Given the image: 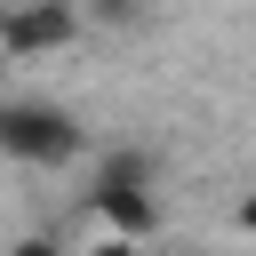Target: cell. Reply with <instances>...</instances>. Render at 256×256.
I'll use <instances>...</instances> for the list:
<instances>
[{
	"mask_svg": "<svg viewBox=\"0 0 256 256\" xmlns=\"http://www.w3.org/2000/svg\"><path fill=\"white\" fill-rule=\"evenodd\" d=\"M88 208L112 224V240H152L160 232V200H152V152H104L96 160V184H88Z\"/></svg>",
	"mask_w": 256,
	"mask_h": 256,
	"instance_id": "cell-1",
	"label": "cell"
},
{
	"mask_svg": "<svg viewBox=\"0 0 256 256\" xmlns=\"http://www.w3.org/2000/svg\"><path fill=\"white\" fill-rule=\"evenodd\" d=\"M80 144H88V128L64 112V104H0V152L8 160H24V168H64V160H80Z\"/></svg>",
	"mask_w": 256,
	"mask_h": 256,
	"instance_id": "cell-2",
	"label": "cell"
},
{
	"mask_svg": "<svg viewBox=\"0 0 256 256\" xmlns=\"http://www.w3.org/2000/svg\"><path fill=\"white\" fill-rule=\"evenodd\" d=\"M80 24H88L80 0H16V8H0V48H8V56H48V48H64Z\"/></svg>",
	"mask_w": 256,
	"mask_h": 256,
	"instance_id": "cell-3",
	"label": "cell"
},
{
	"mask_svg": "<svg viewBox=\"0 0 256 256\" xmlns=\"http://www.w3.org/2000/svg\"><path fill=\"white\" fill-rule=\"evenodd\" d=\"M80 16H96V24H144V0H80Z\"/></svg>",
	"mask_w": 256,
	"mask_h": 256,
	"instance_id": "cell-4",
	"label": "cell"
},
{
	"mask_svg": "<svg viewBox=\"0 0 256 256\" xmlns=\"http://www.w3.org/2000/svg\"><path fill=\"white\" fill-rule=\"evenodd\" d=\"M8 256H64V248H56V240H48V232H32V240H16V248H8Z\"/></svg>",
	"mask_w": 256,
	"mask_h": 256,
	"instance_id": "cell-5",
	"label": "cell"
},
{
	"mask_svg": "<svg viewBox=\"0 0 256 256\" xmlns=\"http://www.w3.org/2000/svg\"><path fill=\"white\" fill-rule=\"evenodd\" d=\"M80 256H144L136 240H96V248H80Z\"/></svg>",
	"mask_w": 256,
	"mask_h": 256,
	"instance_id": "cell-6",
	"label": "cell"
},
{
	"mask_svg": "<svg viewBox=\"0 0 256 256\" xmlns=\"http://www.w3.org/2000/svg\"><path fill=\"white\" fill-rule=\"evenodd\" d=\"M240 224H248V232H256V192H248V200H240Z\"/></svg>",
	"mask_w": 256,
	"mask_h": 256,
	"instance_id": "cell-7",
	"label": "cell"
}]
</instances>
